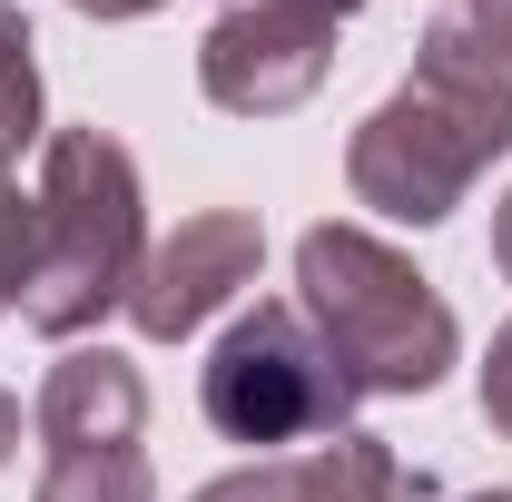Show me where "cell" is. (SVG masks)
<instances>
[{
  "instance_id": "1",
  "label": "cell",
  "mask_w": 512,
  "mask_h": 502,
  "mask_svg": "<svg viewBox=\"0 0 512 502\" xmlns=\"http://www.w3.org/2000/svg\"><path fill=\"white\" fill-rule=\"evenodd\" d=\"M503 148H512V69L453 10L414 40V79L345 138V188L394 227H444Z\"/></svg>"
},
{
  "instance_id": "2",
  "label": "cell",
  "mask_w": 512,
  "mask_h": 502,
  "mask_svg": "<svg viewBox=\"0 0 512 502\" xmlns=\"http://www.w3.org/2000/svg\"><path fill=\"white\" fill-rule=\"evenodd\" d=\"M138 266H148L138 158H128L109 128H50V148H40V256H30L20 315L40 335L79 345L99 315L128 306Z\"/></svg>"
},
{
  "instance_id": "3",
  "label": "cell",
  "mask_w": 512,
  "mask_h": 502,
  "mask_svg": "<svg viewBox=\"0 0 512 502\" xmlns=\"http://www.w3.org/2000/svg\"><path fill=\"white\" fill-rule=\"evenodd\" d=\"M296 296L306 325L335 345V365L365 394H434L463 355V325L434 296V276L404 247H384L375 227H306L296 237Z\"/></svg>"
},
{
  "instance_id": "4",
  "label": "cell",
  "mask_w": 512,
  "mask_h": 502,
  "mask_svg": "<svg viewBox=\"0 0 512 502\" xmlns=\"http://www.w3.org/2000/svg\"><path fill=\"white\" fill-rule=\"evenodd\" d=\"M197 404H207V424L227 443L276 453V443L345 434L355 404H365V384L335 365V345L306 325V306H247L217 335V355L197 375Z\"/></svg>"
},
{
  "instance_id": "5",
  "label": "cell",
  "mask_w": 512,
  "mask_h": 502,
  "mask_svg": "<svg viewBox=\"0 0 512 502\" xmlns=\"http://www.w3.org/2000/svg\"><path fill=\"white\" fill-rule=\"evenodd\" d=\"M345 20H355V0H237L197 40V89L227 119H286L325 89Z\"/></svg>"
},
{
  "instance_id": "6",
  "label": "cell",
  "mask_w": 512,
  "mask_h": 502,
  "mask_svg": "<svg viewBox=\"0 0 512 502\" xmlns=\"http://www.w3.org/2000/svg\"><path fill=\"white\" fill-rule=\"evenodd\" d=\"M256 266H266V227H256L247 207H197V217H178V227L148 247L138 286H128V325H138L148 345H178V335H197L217 306L247 296Z\"/></svg>"
},
{
  "instance_id": "7",
  "label": "cell",
  "mask_w": 512,
  "mask_h": 502,
  "mask_svg": "<svg viewBox=\"0 0 512 502\" xmlns=\"http://www.w3.org/2000/svg\"><path fill=\"white\" fill-rule=\"evenodd\" d=\"M30 424H40L50 453H109V443H138V424H148V384H138V365L109 355V345H69L60 365L40 375Z\"/></svg>"
},
{
  "instance_id": "8",
  "label": "cell",
  "mask_w": 512,
  "mask_h": 502,
  "mask_svg": "<svg viewBox=\"0 0 512 502\" xmlns=\"http://www.w3.org/2000/svg\"><path fill=\"white\" fill-rule=\"evenodd\" d=\"M296 473H306V502H414V473L375 434H325L316 453H296Z\"/></svg>"
},
{
  "instance_id": "9",
  "label": "cell",
  "mask_w": 512,
  "mask_h": 502,
  "mask_svg": "<svg viewBox=\"0 0 512 502\" xmlns=\"http://www.w3.org/2000/svg\"><path fill=\"white\" fill-rule=\"evenodd\" d=\"M30 502H158V473L138 443H109V453H50Z\"/></svg>"
},
{
  "instance_id": "10",
  "label": "cell",
  "mask_w": 512,
  "mask_h": 502,
  "mask_svg": "<svg viewBox=\"0 0 512 502\" xmlns=\"http://www.w3.org/2000/svg\"><path fill=\"white\" fill-rule=\"evenodd\" d=\"M30 50H40L30 20L0 0V158L40 138V60H30Z\"/></svg>"
},
{
  "instance_id": "11",
  "label": "cell",
  "mask_w": 512,
  "mask_h": 502,
  "mask_svg": "<svg viewBox=\"0 0 512 502\" xmlns=\"http://www.w3.org/2000/svg\"><path fill=\"white\" fill-rule=\"evenodd\" d=\"M30 256H40V197H20L10 158H0V315L20 306V286H30Z\"/></svg>"
},
{
  "instance_id": "12",
  "label": "cell",
  "mask_w": 512,
  "mask_h": 502,
  "mask_svg": "<svg viewBox=\"0 0 512 502\" xmlns=\"http://www.w3.org/2000/svg\"><path fill=\"white\" fill-rule=\"evenodd\" d=\"M188 502H306V473H296V463H276V453H256V463H237V473L197 483Z\"/></svg>"
},
{
  "instance_id": "13",
  "label": "cell",
  "mask_w": 512,
  "mask_h": 502,
  "mask_svg": "<svg viewBox=\"0 0 512 502\" xmlns=\"http://www.w3.org/2000/svg\"><path fill=\"white\" fill-rule=\"evenodd\" d=\"M483 424L512 443V325L493 335V355H483Z\"/></svg>"
},
{
  "instance_id": "14",
  "label": "cell",
  "mask_w": 512,
  "mask_h": 502,
  "mask_svg": "<svg viewBox=\"0 0 512 502\" xmlns=\"http://www.w3.org/2000/svg\"><path fill=\"white\" fill-rule=\"evenodd\" d=\"M463 20H473V40L512 69V0H463Z\"/></svg>"
},
{
  "instance_id": "15",
  "label": "cell",
  "mask_w": 512,
  "mask_h": 502,
  "mask_svg": "<svg viewBox=\"0 0 512 502\" xmlns=\"http://www.w3.org/2000/svg\"><path fill=\"white\" fill-rule=\"evenodd\" d=\"M69 10H89V20H148V10H168V0H69Z\"/></svg>"
},
{
  "instance_id": "16",
  "label": "cell",
  "mask_w": 512,
  "mask_h": 502,
  "mask_svg": "<svg viewBox=\"0 0 512 502\" xmlns=\"http://www.w3.org/2000/svg\"><path fill=\"white\" fill-rule=\"evenodd\" d=\"M493 266H503V286H512V188H503V207H493Z\"/></svg>"
},
{
  "instance_id": "17",
  "label": "cell",
  "mask_w": 512,
  "mask_h": 502,
  "mask_svg": "<svg viewBox=\"0 0 512 502\" xmlns=\"http://www.w3.org/2000/svg\"><path fill=\"white\" fill-rule=\"evenodd\" d=\"M10 453H20V404L0 394V463H10Z\"/></svg>"
},
{
  "instance_id": "18",
  "label": "cell",
  "mask_w": 512,
  "mask_h": 502,
  "mask_svg": "<svg viewBox=\"0 0 512 502\" xmlns=\"http://www.w3.org/2000/svg\"><path fill=\"white\" fill-rule=\"evenodd\" d=\"M463 502H512V493H463Z\"/></svg>"
},
{
  "instance_id": "19",
  "label": "cell",
  "mask_w": 512,
  "mask_h": 502,
  "mask_svg": "<svg viewBox=\"0 0 512 502\" xmlns=\"http://www.w3.org/2000/svg\"><path fill=\"white\" fill-rule=\"evenodd\" d=\"M217 10H237V0H217Z\"/></svg>"
}]
</instances>
